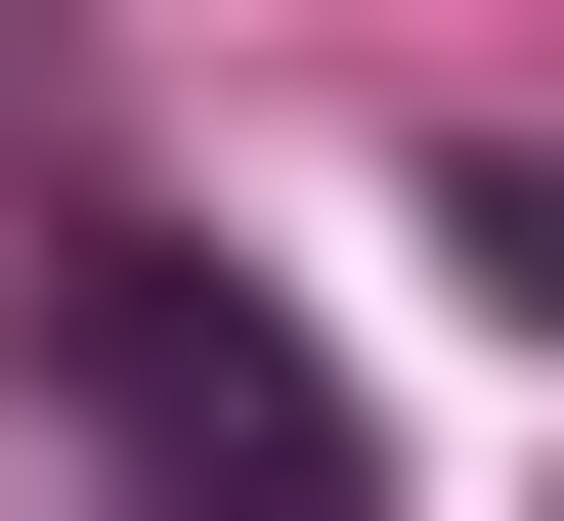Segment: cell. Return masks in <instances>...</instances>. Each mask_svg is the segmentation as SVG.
<instances>
[{
  "mask_svg": "<svg viewBox=\"0 0 564 521\" xmlns=\"http://www.w3.org/2000/svg\"><path fill=\"white\" fill-rule=\"evenodd\" d=\"M44 348H87V478H131V521H391L348 391H304L217 261H44Z\"/></svg>",
  "mask_w": 564,
  "mask_h": 521,
  "instance_id": "1",
  "label": "cell"
},
{
  "mask_svg": "<svg viewBox=\"0 0 564 521\" xmlns=\"http://www.w3.org/2000/svg\"><path fill=\"white\" fill-rule=\"evenodd\" d=\"M434 261H478L521 348H564V131H478V174H434Z\"/></svg>",
  "mask_w": 564,
  "mask_h": 521,
  "instance_id": "2",
  "label": "cell"
}]
</instances>
